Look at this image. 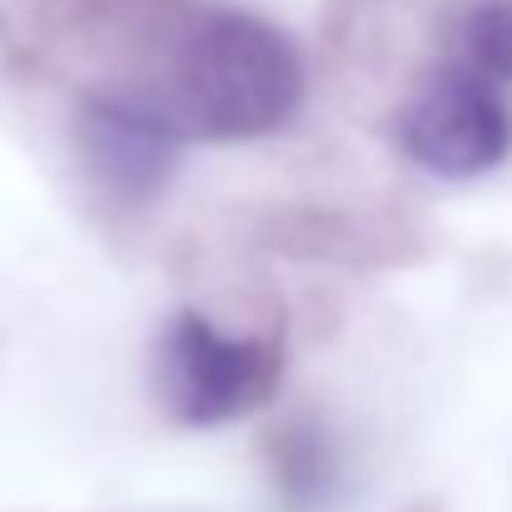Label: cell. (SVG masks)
<instances>
[{
	"label": "cell",
	"instance_id": "3957f363",
	"mask_svg": "<svg viewBox=\"0 0 512 512\" xmlns=\"http://www.w3.org/2000/svg\"><path fill=\"white\" fill-rule=\"evenodd\" d=\"M403 145L423 170L468 179V174L493 170L508 155L512 115L493 80H478L448 65L403 110Z\"/></svg>",
	"mask_w": 512,
	"mask_h": 512
},
{
	"label": "cell",
	"instance_id": "7a4b0ae2",
	"mask_svg": "<svg viewBox=\"0 0 512 512\" xmlns=\"http://www.w3.org/2000/svg\"><path fill=\"white\" fill-rule=\"evenodd\" d=\"M274 373L279 358L264 339L219 334L199 314H174L155 353V383L165 408L194 428L229 423L259 408L274 393Z\"/></svg>",
	"mask_w": 512,
	"mask_h": 512
},
{
	"label": "cell",
	"instance_id": "5b68a950",
	"mask_svg": "<svg viewBox=\"0 0 512 512\" xmlns=\"http://www.w3.org/2000/svg\"><path fill=\"white\" fill-rule=\"evenodd\" d=\"M453 65L503 85L512 80V0H478L458 35H453Z\"/></svg>",
	"mask_w": 512,
	"mask_h": 512
},
{
	"label": "cell",
	"instance_id": "277c9868",
	"mask_svg": "<svg viewBox=\"0 0 512 512\" xmlns=\"http://www.w3.org/2000/svg\"><path fill=\"white\" fill-rule=\"evenodd\" d=\"M80 150H85L90 174L110 194L145 199L174 174L179 130L160 110H145L130 100H95L80 115Z\"/></svg>",
	"mask_w": 512,
	"mask_h": 512
},
{
	"label": "cell",
	"instance_id": "6da1fadb",
	"mask_svg": "<svg viewBox=\"0 0 512 512\" xmlns=\"http://www.w3.org/2000/svg\"><path fill=\"white\" fill-rule=\"evenodd\" d=\"M179 110L199 135L254 140L279 130L304 100V60L254 15H209L179 50Z\"/></svg>",
	"mask_w": 512,
	"mask_h": 512
}]
</instances>
